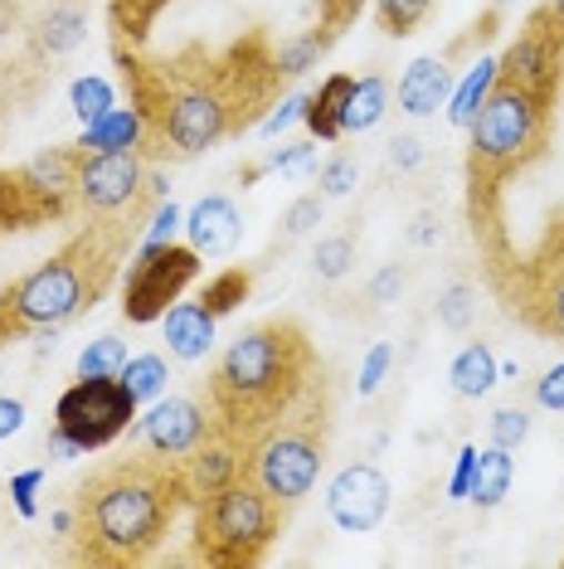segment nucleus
Here are the masks:
<instances>
[{
  "instance_id": "412c9836",
  "label": "nucleus",
  "mask_w": 564,
  "mask_h": 569,
  "mask_svg": "<svg viewBox=\"0 0 564 569\" xmlns=\"http://www.w3.org/2000/svg\"><path fill=\"white\" fill-rule=\"evenodd\" d=\"M511 477H516V462H511L506 448H482L477 452V468H472V487H467V501H477L482 511L502 507L506 491H511Z\"/></svg>"
},
{
  "instance_id": "a878e982",
  "label": "nucleus",
  "mask_w": 564,
  "mask_h": 569,
  "mask_svg": "<svg viewBox=\"0 0 564 569\" xmlns=\"http://www.w3.org/2000/svg\"><path fill=\"white\" fill-rule=\"evenodd\" d=\"M496 79H502V63H496V59H482L477 69H472L467 79H463V88L453 93L447 122H453V127H467L472 118H477V108L486 102V93H492V83H496Z\"/></svg>"
},
{
  "instance_id": "b1692460",
  "label": "nucleus",
  "mask_w": 564,
  "mask_h": 569,
  "mask_svg": "<svg viewBox=\"0 0 564 569\" xmlns=\"http://www.w3.org/2000/svg\"><path fill=\"white\" fill-rule=\"evenodd\" d=\"M390 112V83L380 79V73H365V79H355L351 98H345V118H341V132L355 137V132H370V127H380V118Z\"/></svg>"
},
{
  "instance_id": "79ce46f5",
  "label": "nucleus",
  "mask_w": 564,
  "mask_h": 569,
  "mask_svg": "<svg viewBox=\"0 0 564 569\" xmlns=\"http://www.w3.org/2000/svg\"><path fill=\"white\" fill-rule=\"evenodd\" d=\"M306 161H312V141H288V147L263 161V171H302Z\"/></svg>"
},
{
  "instance_id": "f8f14e48",
  "label": "nucleus",
  "mask_w": 564,
  "mask_h": 569,
  "mask_svg": "<svg viewBox=\"0 0 564 569\" xmlns=\"http://www.w3.org/2000/svg\"><path fill=\"white\" fill-rule=\"evenodd\" d=\"M496 63H502L506 83H521L541 98H560V83H564V20L550 6H541L531 20H525L516 44H511Z\"/></svg>"
},
{
  "instance_id": "37998d69",
  "label": "nucleus",
  "mask_w": 564,
  "mask_h": 569,
  "mask_svg": "<svg viewBox=\"0 0 564 569\" xmlns=\"http://www.w3.org/2000/svg\"><path fill=\"white\" fill-rule=\"evenodd\" d=\"M390 166L394 171H414V166H423V141L419 137H394L390 141Z\"/></svg>"
},
{
  "instance_id": "aec40b11",
  "label": "nucleus",
  "mask_w": 564,
  "mask_h": 569,
  "mask_svg": "<svg viewBox=\"0 0 564 569\" xmlns=\"http://www.w3.org/2000/svg\"><path fill=\"white\" fill-rule=\"evenodd\" d=\"M141 141H147V122H141V112L137 108H112L108 118L88 122L79 147L83 151H141Z\"/></svg>"
},
{
  "instance_id": "c85d7f7f",
  "label": "nucleus",
  "mask_w": 564,
  "mask_h": 569,
  "mask_svg": "<svg viewBox=\"0 0 564 569\" xmlns=\"http://www.w3.org/2000/svg\"><path fill=\"white\" fill-rule=\"evenodd\" d=\"M249 288H253V278L243 273V268H224V273H214V278L200 288V302H204V312L224 317V312H234L243 297H249Z\"/></svg>"
},
{
  "instance_id": "864d4df0",
  "label": "nucleus",
  "mask_w": 564,
  "mask_h": 569,
  "mask_svg": "<svg viewBox=\"0 0 564 569\" xmlns=\"http://www.w3.org/2000/svg\"><path fill=\"white\" fill-rule=\"evenodd\" d=\"M492 6H496V10H506V6H511V0H492Z\"/></svg>"
},
{
  "instance_id": "f257e3e1",
  "label": "nucleus",
  "mask_w": 564,
  "mask_h": 569,
  "mask_svg": "<svg viewBox=\"0 0 564 569\" xmlns=\"http://www.w3.org/2000/svg\"><path fill=\"white\" fill-rule=\"evenodd\" d=\"M118 63L132 88V108L147 122L141 157L147 151L200 157L249 132L259 122V108L282 83V69L263 34H249L229 49L185 44L161 59H141L137 49L118 44Z\"/></svg>"
},
{
  "instance_id": "f03ea898",
  "label": "nucleus",
  "mask_w": 564,
  "mask_h": 569,
  "mask_svg": "<svg viewBox=\"0 0 564 569\" xmlns=\"http://www.w3.org/2000/svg\"><path fill=\"white\" fill-rule=\"evenodd\" d=\"M190 501L185 477L161 452H127L93 468L73 491V555L98 569L147 565Z\"/></svg>"
},
{
  "instance_id": "49530a36",
  "label": "nucleus",
  "mask_w": 564,
  "mask_h": 569,
  "mask_svg": "<svg viewBox=\"0 0 564 569\" xmlns=\"http://www.w3.org/2000/svg\"><path fill=\"white\" fill-rule=\"evenodd\" d=\"M439 234H443L439 214H433V210H423V214L414 219V229H409V243H419V249H433V243H439Z\"/></svg>"
},
{
  "instance_id": "c756f323",
  "label": "nucleus",
  "mask_w": 564,
  "mask_h": 569,
  "mask_svg": "<svg viewBox=\"0 0 564 569\" xmlns=\"http://www.w3.org/2000/svg\"><path fill=\"white\" fill-rule=\"evenodd\" d=\"M433 0H375V24L390 40H404V34H414L423 20H429Z\"/></svg>"
},
{
  "instance_id": "6e6552de",
  "label": "nucleus",
  "mask_w": 564,
  "mask_h": 569,
  "mask_svg": "<svg viewBox=\"0 0 564 569\" xmlns=\"http://www.w3.org/2000/svg\"><path fill=\"white\" fill-rule=\"evenodd\" d=\"M137 419V399L122 385V375H79L54 405V429L69 433L83 452L108 448L112 438L127 433Z\"/></svg>"
},
{
  "instance_id": "6ab92c4d",
  "label": "nucleus",
  "mask_w": 564,
  "mask_h": 569,
  "mask_svg": "<svg viewBox=\"0 0 564 569\" xmlns=\"http://www.w3.org/2000/svg\"><path fill=\"white\" fill-rule=\"evenodd\" d=\"M355 79L351 73H331V79H322V88L316 93H306V108H302V122L312 137L322 141H341V118H345V98H351Z\"/></svg>"
},
{
  "instance_id": "0eeeda50",
  "label": "nucleus",
  "mask_w": 564,
  "mask_h": 569,
  "mask_svg": "<svg viewBox=\"0 0 564 569\" xmlns=\"http://www.w3.org/2000/svg\"><path fill=\"white\" fill-rule=\"evenodd\" d=\"M288 507L239 472L234 482L195 501V555L214 569H249L282 536Z\"/></svg>"
},
{
  "instance_id": "7c9ffc66",
  "label": "nucleus",
  "mask_w": 564,
  "mask_h": 569,
  "mask_svg": "<svg viewBox=\"0 0 564 569\" xmlns=\"http://www.w3.org/2000/svg\"><path fill=\"white\" fill-rule=\"evenodd\" d=\"M351 263H355V234H326L312 253V268L322 282H341L351 273Z\"/></svg>"
},
{
  "instance_id": "9b49d317",
  "label": "nucleus",
  "mask_w": 564,
  "mask_h": 569,
  "mask_svg": "<svg viewBox=\"0 0 564 569\" xmlns=\"http://www.w3.org/2000/svg\"><path fill=\"white\" fill-rule=\"evenodd\" d=\"M516 288H506V307L525 327L564 341V219L541 239L531 258H516Z\"/></svg>"
},
{
  "instance_id": "ea45409f",
  "label": "nucleus",
  "mask_w": 564,
  "mask_h": 569,
  "mask_svg": "<svg viewBox=\"0 0 564 569\" xmlns=\"http://www.w3.org/2000/svg\"><path fill=\"white\" fill-rule=\"evenodd\" d=\"M400 292H404V268L400 263H384L375 278H370V302H400Z\"/></svg>"
},
{
  "instance_id": "f3484780",
  "label": "nucleus",
  "mask_w": 564,
  "mask_h": 569,
  "mask_svg": "<svg viewBox=\"0 0 564 569\" xmlns=\"http://www.w3.org/2000/svg\"><path fill=\"white\" fill-rule=\"evenodd\" d=\"M165 351H171L175 360H200L210 356L214 346V312H204V302L195 297V302H171L165 307Z\"/></svg>"
},
{
  "instance_id": "58836bf2",
  "label": "nucleus",
  "mask_w": 564,
  "mask_h": 569,
  "mask_svg": "<svg viewBox=\"0 0 564 569\" xmlns=\"http://www.w3.org/2000/svg\"><path fill=\"white\" fill-rule=\"evenodd\" d=\"M535 405L564 413V360H560V366H550L541 380H535Z\"/></svg>"
},
{
  "instance_id": "2eb2a0df",
  "label": "nucleus",
  "mask_w": 564,
  "mask_h": 569,
  "mask_svg": "<svg viewBox=\"0 0 564 569\" xmlns=\"http://www.w3.org/2000/svg\"><path fill=\"white\" fill-rule=\"evenodd\" d=\"M243 458H249V448L234 443V438L220 433V429H210L204 443H195L181 462H175L181 477H185L190 501H200V497H210V491H220L224 482H234V477L243 472Z\"/></svg>"
},
{
  "instance_id": "39448f33",
  "label": "nucleus",
  "mask_w": 564,
  "mask_h": 569,
  "mask_svg": "<svg viewBox=\"0 0 564 569\" xmlns=\"http://www.w3.org/2000/svg\"><path fill=\"white\" fill-rule=\"evenodd\" d=\"M550 122H555V98H541L506 79L492 83L477 118L467 122V200L477 229L496 224L506 180L545 157Z\"/></svg>"
},
{
  "instance_id": "5701e85b",
  "label": "nucleus",
  "mask_w": 564,
  "mask_h": 569,
  "mask_svg": "<svg viewBox=\"0 0 564 569\" xmlns=\"http://www.w3.org/2000/svg\"><path fill=\"white\" fill-rule=\"evenodd\" d=\"M88 40V10L79 0H59V6H49V16L40 20V49L49 59L69 54V49H79Z\"/></svg>"
},
{
  "instance_id": "a18cd8bd",
  "label": "nucleus",
  "mask_w": 564,
  "mask_h": 569,
  "mask_svg": "<svg viewBox=\"0 0 564 569\" xmlns=\"http://www.w3.org/2000/svg\"><path fill=\"white\" fill-rule=\"evenodd\" d=\"M472 468H477V448H463V452H457V472H453V482H447V491H453L457 501H467V487H472Z\"/></svg>"
},
{
  "instance_id": "4468645a",
  "label": "nucleus",
  "mask_w": 564,
  "mask_h": 569,
  "mask_svg": "<svg viewBox=\"0 0 564 569\" xmlns=\"http://www.w3.org/2000/svg\"><path fill=\"white\" fill-rule=\"evenodd\" d=\"M210 429H214L210 405L171 395V399H157V405L147 409V419H141V443H147L151 452H161V458L181 462L190 448L210 438Z\"/></svg>"
},
{
  "instance_id": "dca6fc26",
  "label": "nucleus",
  "mask_w": 564,
  "mask_h": 569,
  "mask_svg": "<svg viewBox=\"0 0 564 569\" xmlns=\"http://www.w3.org/2000/svg\"><path fill=\"white\" fill-rule=\"evenodd\" d=\"M239 229H243V219H239V204L229 200V196H204V200L190 204V214H185L190 249H195L200 258H224V253H234Z\"/></svg>"
},
{
  "instance_id": "7ed1b4c3",
  "label": "nucleus",
  "mask_w": 564,
  "mask_h": 569,
  "mask_svg": "<svg viewBox=\"0 0 564 569\" xmlns=\"http://www.w3.org/2000/svg\"><path fill=\"white\" fill-rule=\"evenodd\" d=\"M316 370H322V360H316V346L302 321L273 317L249 327L239 341H229V351L210 370L204 405L214 413V429L253 448L298 405V395L312 385Z\"/></svg>"
},
{
  "instance_id": "c9c22d12",
  "label": "nucleus",
  "mask_w": 564,
  "mask_h": 569,
  "mask_svg": "<svg viewBox=\"0 0 564 569\" xmlns=\"http://www.w3.org/2000/svg\"><path fill=\"white\" fill-rule=\"evenodd\" d=\"M525 438H531V413H525V409L506 405V409H496V413H492V443H496V448L516 452Z\"/></svg>"
},
{
  "instance_id": "c03bdc74",
  "label": "nucleus",
  "mask_w": 564,
  "mask_h": 569,
  "mask_svg": "<svg viewBox=\"0 0 564 569\" xmlns=\"http://www.w3.org/2000/svg\"><path fill=\"white\" fill-rule=\"evenodd\" d=\"M302 108H306V93H292V98H282L273 118H263V132H268V137H273V132H282V127H288L292 118H302Z\"/></svg>"
},
{
  "instance_id": "2f4dec72",
  "label": "nucleus",
  "mask_w": 564,
  "mask_h": 569,
  "mask_svg": "<svg viewBox=\"0 0 564 569\" xmlns=\"http://www.w3.org/2000/svg\"><path fill=\"white\" fill-rule=\"evenodd\" d=\"M439 321L447 331H467L477 321V288L472 282H447L439 292Z\"/></svg>"
},
{
  "instance_id": "603ef678",
  "label": "nucleus",
  "mask_w": 564,
  "mask_h": 569,
  "mask_svg": "<svg viewBox=\"0 0 564 569\" xmlns=\"http://www.w3.org/2000/svg\"><path fill=\"white\" fill-rule=\"evenodd\" d=\"M545 6H550V10H555V16H560V20H564V0H545Z\"/></svg>"
},
{
  "instance_id": "a19ab883",
  "label": "nucleus",
  "mask_w": 564,
  "mask_h": 569,
  "mask_svg": "<svg viewBox=\"0 0 564 569\" xmlns=\"http://www.w3.org/2000/svg\"><path fill=\"white\" fill-rule=\"evenodd\" d=\"M390 360H394V346H384V341L365 356V366H361V395H375V390H380V380H384V370H390Z\"/></svg>"
},
{
  "instance_id": "4be33fe9",
  "label": "nucleus",
  "mask_w": 564,
  "mask_h": 569,
  "mask_svg": "<svg viewBox=\"0 0 564 569\" xmlns=\"http://www.w3.org/2000/svg\"><path fill=\"white\" fill-rule=\"evenodd\" d=\"M496 351L486 341H467L463 351L453 356V370H447V380H453V395L463 399H482L486 390L496 385Z\"/></svg>"
},
{
  "instance_id": "473e14b6",
  "label": "nucleus",
  "mask_w": 564,
  "mask_h": 569,
  "mask_svg": "<svg viewBox=\"0 0 564 569\" xmlns=\"http://www.w3.org/2000/svg\"><path fill=\"white\" fill-rule=\"evenodd\" d=\"M322 214H326V196H322V190H306V196H298L288 204V214H282V243L312 234V229L322 224Z\"/></svg>"
},
{
  "instance_id": "cd10ccee",
  "label": "nucleus",
  "mask_w": 564,
  "mask_h": 569,
  "mask_svg": "<svg viewBox=\"0 0 564 569\" xmlns=\"http://www.w3.org/2000/svg\"><path fill=\"white\" fill-rule=\"evenodd\" d=\"M165 380H171V370H165V356H132L122 366V385L132 390L137 405H147V399H161Z\"/></svg>"
},
{
  "instance_id": "4c0bfd02",
  "label": "nucleus",
  "mask_w": 564,
  "mask_h": 569,
  "mask_svg": "<svg viewBox=\"0 0 564 569\" xmlns=\"http://www.w3.org/2000/svg\"><path fill=\"white\" fill-rule=\"evenodd\" d=\"M361 6H365V0H322V20H316V24H322L331 40H336L345 24L361 16Z\"/></svg>"
},
{
  "instance_id": "bb28decb",
  "label": "nucleus",
  "mask_w": 564,
  "mask_h": 569,
  "mask_svg": "<svg viewBox=\"0 0 564 569\" xmlns=\"http://www.w3.org/2000/svg\"><path fill=\"white\" fill-rule=\"evenodd\" d=\"M326 49H331V34L316 24V30H302L298 40H288L282 49H273V59H278L282 79H302V73H312L316 63H322Z\"/></svg>"
},
{
  "instance_id": "09e8293b",
  "label": "nucleus",
  "mask_w": 564,
  "mask_h": 569,
  "mask_svg": "<svg viewBox=\"0 0 564 569\" xmlns=\"http://www.w3.org/2000/svg\"><path fill=\"white\" fill-rule=\"evenodd\" d=\"M175 204H161V210H151V234H147V243H165L171 239V229H175Z\"/></svg>"
},
{
  "instance_id": "423d86ee",
  "label": "nucleus",
  "mask_w": 564,
  "mask_h": 569,
  "mask_svg": "<svg viewBox=\"0 0 564 569\" xmlns=\"http://www.w3.org/2000/svg\"><path fill=\"white\" fill-rule=\"evenodd\" d=\"M326 438H331V380H326V370H316L312 385L298 395V405L249 448L243 472L268 497H278L282 507H298L306 491L316 487V477H322Z\"/></svg>"
},
{
  "instance_id": "de8ad7c7",
  "label": "nucleus",
  "mask_w": 564,
  "mask_h": 569,
  "mask_svg": "<svg viewBox=\"0 0 564 569\" xmlns=\"http://www.w3.org/2000/svg\"><path fill=\"white\" fill-rule=\"evenodd\" d=\"M40 482H44L40 468L16 477V507H20V516H34V491H40Z\"/></svg>"
},
{
  "instance_id": "f704fd0d",
  "label": "nucleus",
  "mask_w": 564,
  "mask_h": 569,
  "mask_svg": "<svg viewBox=\"0 0 564 569\" xmlns=\"http://www.w3.org/2000/svg\"><path fill=\"white\" fill-rule=\"evenodd\" d=\"M316 186H322V196H326V200L351 196V190L361 186V166H355L351 151H336V157H326V161H322V171H316Z\"/></svg>"
},
{
  "instance_id": "8fccbe9b",
  "label": "nucleus",
  "mask_w": 564,
  "mask_h": 569,
  "mask_svg": "<svg viewBox=\"0 0 564 569\" xmlns=\"http://www.w3.org/2000/svg\"><path fill=\"white\" fill-rule=\"evenodd\" d=\"M24 423V405L20 399H10V395H0V438H10Z\"/></svg>"
},
{
  "instance_id": "a211bd4d",
  "label": "nucleus",
  "mask_w": 564,
  "mask_h": 569,
  "mask_svg": "<svg viewBox=\"0 0 564 569\" xmlns=\"http://www.w3.org/2000/svg\"><path fill=\"white\" fill-rule=\"evenodd\" d=\"M447 93H453V73H447V59H433L423 54L404 69L400 79V108L409 118H429V112H439Z\"/></svg>"
},
{
  "instance_id": "9d476101",
  "label": "nucleus",
  "mask_w": 564,
  "mask_h": 569,
  "mask_svg": "<svg viewBox=\"0 0 564 569\" xmlns=\"http://www.w3.org/2000/svg\"><path fill=\"white\" fill-rule=\"evenodd\" d=\"M200 253L190 243H147L137 253V263L127 268L122 282V317L132 327H147V321L165 317V307L181 302V292L200 278Z\"/></svg>"
},
{
  "instance_id": "e433bc0d",
  "label": "nucleus",
  "mask_w": 564,
  "mask_h": 569,
  "mask_svg": "<svg viewBox=\"0 0 564 569\" xmlns=\"http://www.w3.org/2000/svg\"><path fill=\"white\" fill-rule=\"evenodd\" d=\"M73 112L83 118V127L98 122V118H108V112H112V88L102 79H79V83H73Z\"/></svg>"
},
{
  "instance_id": "72a5a7b5",
  "label": "nucleus",
  "mask_w": 564,
  "mask_h": 569,
  "mask_svg": "<svg viewBox=\"0 0 564 569\" xmlns=\"http://www.w3.org/2000/svg\"><path fill=\"white\" fill-rule=\"evenodd\" d=\"M127 360H132L127 356V341H118V336H98V341L83 346L79 375H122Z\"/></svg>"
},
{
  "instance_id": "1a4fd4ad",
  "label": "nucleus",
  "mask_w": 564,
  "mask_h": 569,
  "mask_svg": "<svg viewBox=\"0 0 564 569\" xmlns=\"http://www.w3.org/2000/svg\"><path fill=\"white\" fill-rule=\"evenodd\" d=\"M165 180L147 171L141 151H83L79 161V210L83 214H127L157 210Z\"/></svg>"
},
{
  "instance_id": "3c124183",
  "label": "nucleus",
  "mask_w": 564,
  "mask_h": 569,
  "mask_svg": "<svg viewBox=\"0 0 564 569\" xmlns=\"http://www.w3.org/2000/svg\"><path fill=\"white\" fill-rule=\"evenodd\" d=\"M49 452H54L59 462H73V458H83V448L73 443L69 433H59V429H49Z\"/></svg>"
},
{
  "instance_id": "393cba45",
  "label": "nucleus",
  "mask_w": 564,
  "mask_h": 569,
  "mask_svg": "<svg viewBox=\"0 0 564 569\" xmlns=\"http://www.w3.org/2000/svg\"><path fill=\"white\" fill-rule=\"evenodd\" d=\"M171 6V0H108V16H112V34H118L122 49H137L147 44L151 24H157V16Z\"/></svg>"
},
{
  "instance_id": "20e7f679",
  "label": "nucleus",
  "mask_w": 564,
  "mask_h": 569,
  "mask_svg": "<svg viewBox=\"0 0 564 569\" xmlns=\"http://www.w3.org/2000/svg\"><path fill=\"white\" fill-rule=\"evenodd\" d=\"M151 210L127 214H88V224L73 239H63L40 268H30L0 292V346L30 331H54L83 317L118 278L122 253L132 249L137 229Z\"/></svg>"
},
{
  "instance_id": "ddd939ff",
  "label": "nucleus",
  "mask_w": 564,
  "mask_h": 569,
  "mask_svg": "<svg viewBox=\"0 0 564 569\" xmlns=\"http://www.w3.org/2000/svg\"><path fill=\"white\" fill-rule=\"evenodd\" d=\"M326 511H331V521L341 530H351V536L375 530L384 521V511H390V482H384V472L370 468V462L341 468L336 482L326 487Z\"/></svg>"
}]
</instances>
